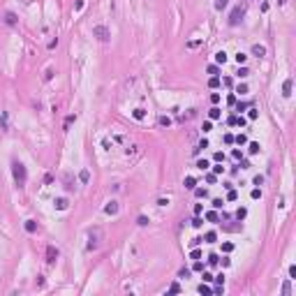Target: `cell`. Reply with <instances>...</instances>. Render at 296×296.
<instances>
[{
    "label": "cell",
    "instance_id": "cell-1",
    "mask_svg": "<svg viewBox=\"0 0 296 296\" xmlns=\"http://www.w3.org/2000/svg\"><path fill=\"white\" fill-rule=\"evenodd\" d=\"M102 241H104V232H102V227H93V229H88V250H97L100 245H102Z\"/></svg>",
    "mask_w": 296,
    "mask_h": 296
},
{
    "label": "cell",
    "instance_id": "cell-2",
    "mask_svg": "<svg viewBox=\"0 0 296 296\" xmlns=\"http://www.w3.org/2000/svg\"><path fill=\"white\" fill-rule=\"evenodd\" d=\"M12 176H14V181H16V185L19 187H23L26 185V181H28V171H26V167H23L21 162H12Z\"/></svg>",
    "mask_w": 296,
    "mask_h": 296
},
{
    "label": "cell",
    "instance_id": "cell-3",
    "mask_svg": "<svg viewBox=\"0 0 296 296\" xmlns=\"http://www.w3.org/2000/svg\"><path fill=\"white\" fill-rule=\"evenodd\" d=\"M245 16V5H238V7L232 9V14H229V26H238L241 21H243Z\"/></svg>",
    "mask_w": 296,
    "mask_h": 296
},
{
    "label": "cell",
    "instance_id": "cell-4",
    "mask_svg": "<svg viewBox=\"0 0 296 296\" xmlns=\"http://www.w3.org/2000/svg\"><path fill=\"white\" fill-rule=\"evenodd\" d=\"M93 37H97L100 42H109L111 33H109V28H106V26H95V28H93Z\"/></svg>",
    "mask_w": 296,
    "mask_h": 296
},
{
    "label": "cell",
    "instance_id": "cell-5",
    "mask_svg": "<svg viewBox=\"0 0 296 296\" xmlns=\"http://www.w3.org/2000/svg\"><path fill=\"white\" fill-rule=\"evenodd\" d=\"M118 211H120V204H118L116 199H111L109 204L104 206V213H106V215H118Z\"/></svg>",
    "mask_w": 296,
    "mask_h": 296
},
{
    "label": "cell",
    "instance_id": "cell-6",
    "mask_svg": "<svg viewBox=\"0 0 296 296\" xmlns=\"http://www.w3.org/2000/svg\"><path fill=\"white\" fill-rule=\"evenodd\" d=\"M56 259H58V248L49 245V248H46V262H49V264H53Z\"/></svg>",
    "mask_w": 296,
    "mask_h": 296
},
{
    "label": "cell",
    "instance_id": "cell-7",
    "mask_svg": "<svg viewBox=\"0 0 296 296\" xmlns=\"http://www.w3.org/2000/svg\"><path fill=\"white\" fill-rule=\"evenodd\" d=\"M252 56L264 58V56H266V46H264V44H254V46H252Z\"/></svg>",
    "mask_w": 296,
    "mask_h": 296
},
{
    "label": "cell",
    "instance_id": "cell-8",
    "mask_svg": "<svg viewBox=\"0 0 296 296\" xmlns=\"http://www.w3.org/2000/svg\"><path fill=\"white\" fill-rule=\"evenodd\" d=\"M53 206H56L58 211H67V206H69V201L65 199V197H60V199H56L53 201Z\"/></svg>",
    "mask_w": 296,
    "mask_h": 296
},
{
    "label": "cell",
    "instance_id": "cell-9",
    "mask_svg": "<svg viewBox=\"0 0 296 296\" xmlns=\"http://www.w3.org/2000/svg\"><path fill=\"white\" fill-rule=\"evenodd\" d=\"M0 127H3V130H9V114H7V111H3V114H0Z\"/></svg>",
    "mask_w": 296,
    "mask_h": 296
},
{
    "label": "cell",
    "instance_id": "cell-10",
    "mask_svg": "<svg viewBox=\"0 0 296 296\" xmlns=\"http://www.w3.org/2000/svg\"><path fill=\"white\" fill-rule=\"evenodd\" d=\"M5 23H7V26H16V23H19L14 12H7V14H5Z\"/></svg>",
    "mask_w": 296,
    "mask_h": 296
},
{
    "label": "cell",
    "instance_id": "cell-11",
    "mask_svg": "<svg viewBox=\"0 0 296 296\" xmlns=\"http://www.w3.org/2000/svg\"><path fill=\"white\" fill-rule=\"evenodd\" d=\"M183 185H185L187 190H194V187H197V178H192V176H185V181H183Z\"/></svg>",
    "mask_w": 296,
    "mask_h": 296
},
{
    "label": "cell",
    "instance_id": "cell-12",
    "mask_svg": "<svg viewBox=\"0 0 296 296\" xmlns=\"http://www.w3.org/2000/svg\"><path fill=\"white\" fill-rule=\"evenodd\" d=\"M282 95H285V97L292 95V79H287L285 84H282Z\"/></svg>",
    "mask_w": 296,
    "mask_h": 296
},
{
    "label": "cell",
    "instance_id": "cell-13",
    "mask_svg": "<svg viewBox=\"0 0 296 296\" xmlns=\"http://www.w3.org/2000/svg\"><path fill=\"white\" fill-rule=\"evenodd\" d=\"M26 232L28 234H35V232H37V222H35V220H26Z\"/></svg>",
    "mask_w": 296,
    "mask_h": 296
},
{
    "label": "cell",
    "instance_id": "cell-14",
    "mask_svg": "<svg viewBox=\"0 0 296 296\" xmlns=\"http://www.w3.org/2000/svg\"><path fill=\"white\" fill-rule=\"evenodd\" d=\"M201 241H206V243H215V241H217V234H215V232H206V236H204Z\"/></svg>",
    "mask_w": 296,
    "mask_h": 296
},
{
    "label": "cell",
    "instance_id": "cell-15",
    "mask_svg": "<svg viewBox=\"0 0 296 296\" xmlns=\"http://www.w3.org/2000/svg\"><path fill=\"white\" fill-rule=\"evenodd\" d=\"M79 181H81V183H88V181H90V171H88V169H81V171H79Z\"/></svg>",
    "mask_w": 296,
    "mask_h": 296
},
{
    "label": "cell",
    "instance_id": "cell-16",
    "mask_svg": "<svg viewBox=\"0 0 296 296\" xmlns=\"http://www.w3.org/2000/svg\"><path fill=\"white\" fill-rule=\"evenodd\" d=\"M132 116H134V120H144V118H146V111H144V109H134Z\"/></svg>",
    "mask_w": 296,
    "mask_h": 296
},
{
    "label": "cell",
    "instance_id": "cell-17",
    "mask_svg": "<svg viewBox=\"0 0 296 296\" xmlns=\"http://www.w3.org/2000/svg\"><path fill=\"white\" fill-rule=\"evenodd\" d=\"M215 63L224 65V63H227V53H224V51H217V53H215Z\"/></svg>",
    "mask_w": 296,
    "mask_h": 296
},
{
    "label": "cell",
    "instance_id": "cell-18",
    "mask_svg": "<svg viewBox=\"0 0 296 296\" xmlns=\"http://www.w3.org/2000/svg\"><path fill=\"white\" fill-rule=\"evenodd\" d=\"M208 118H211V120H217V118H220V109H217V106H213V109L208 111Z\"/></svg>",
    "mask_w": 296,
    "mask_h": 296
},
{
    "label": "cell",
    "instance_id": "cell-19",
    "mask_svg": "<svg viewBox=\"0 0 296 296\" xmlns=\"http://www.w3.org/2000/svg\"><path fill=\"white\" fill-rule=\"evenodd\" d=\"M157 123H160L162 127H169V125H171V118H169V116H160V118H157Z\"/></svg>",
    "mask_w": 296,
    "mask_h": 296
},
{
    "label": "cell",
    "instance_id": "cell-20",
    "mask_svg": "<svg viewBox=\"0 0 296 296\" xmlns=\"http://www.w3.org/2000/svg\"><path fill=\"white\" fill-rule=\"evenodd\" d=\"M234 93H236V95H248V86H245V84H238Z\"/></svg>",
    "mask_w": 296,
    "mask_h": 296
},
{
    "label": "cell",
    "instance_id": "cell-21",
    "mask_svg": "<svg viewBox=\"0 0 296 296\" xmlns=\"http://www.w3.org/2000/svg\"><path fill=\"white\" fill-rule=\"evenodd\" d=\"M206 220H208V222H217L220 217H217V213H215V211H208V213H206Z\"/></svg>",
    "mask_w": 296,
    "mask_h": 296
},
{
    "label": "cell",
    "instance_id": "cell-22",
    "mask_svg": "<svg viewBox=\"0 0 296 296\" xmlns=\"http://www.w3.org/2000/svg\"><path fill=\"white\" fill-rule=\"evenodd\" d=\"M234 144L243 146V144H248V137H245V134H238V137H234Z\"/></svg>",
    "mask_w": 296,
    "mask_h": 296
},
{
    "label": "cell",
    "instance_id": "cell-23",
    "mask_svg": "<svg viewBox=\"0 0 296 296\" xmlns=\"http://www.w3.org/2000/svg\"><path fill=\"white\" fill-rule=\"evenodd\" d=\"M208 86H211V88H217V86H220V76H211V79H208Z\"/></svg>",
    "mask_w": 296,
    "mask_h": 296
},
{
    "label": "cell",
    "instance_id": "cell-24",
    "mask_svg": "<svg viewBox=\"0 0 296 296\" xmlns=\"http://www.w3.org/2000/svg\"><path fill=\"white\" fill-rule=\"evenodd\" d=\"M245 215H248V208H243V206H241V208L236 211V217H238V220H245Z\"/></svg>",
    "mask_w": 296,
    "mask_h": 296
},
{
    "label": "cell",
    "instance_id": "cell-25",
    "mask_svg": "<svg viewBox=\"0 0 296 296\" xmlns=\"http://www.w3.org/2000/svg\"><path fill=\"white\" fill-rule=\"evenodd\" d=\"M227 5H229V0H215V9H224V7H227Z\"/></svg>",
    "mask_w": 296,
    "mask_h": 296
},
{
    "label": "cell",
    "instance_id": "cell-26",
    "mask_svg": "<svg viewBox=\"0 0 296 296\" xmlns=\"http://www.w3.org/2000/svg\"><path fill=\"white\" fill-rule=\"evenodd\" d=\"M257 116H259V111L254 109V106H250V109H248V118H250V120H254Z\"/></svg>",
    "mask_w": 296,
    "mask_h": 296
},
{
    "label": "cell",
    "instance_id": "cell-27",
    "mask_svg": "<svg viewBox=\"0 0 296 296\" xmlns=\"http://www.w3.org/2000/svg\"><path fill=\"white\" fill-rule=\"evenodd\" d=\"M199 294H204V296H208V294H213V289H211L208 285H201V287H199Z\"/></svg>",
    "mask_w": 296,
    "mask_h": 296
},
{
    "label": "cell",
    "instance_id": "cell-28",
    "mask_svg": "<svg viewBox=\"0 0 296 296\" xmlns=\"http://www.w3.org/2000/svg\"><path fill=\"white\" fill-rule=\"evenodd\" d=\"M245 60H248V56H245V53H241V51L236 53V63H238V65H243Z\"/></svg>",
    "mask_w": 296,
    "mask_h": 296
},
{
    "label": "cell",
    "instance_id": "cell-29",
    "mask_svg": "<svg viewBox=\"0 0 296 296\" xmlns=\"http://www.w3.org/2000/svg\"><path fill=\"white\" fill-rule=\"evenodd\" d=\"M169 292H171V294H178V292H181V285H178V282H171V285H169Z\"/></svg>",
    "mask_w": 296,
    "mask_h": 296
},
{
    "label": "cell",
    "instance_id": "cell-30",
    "mask_svg": "<svg viewBox=\"0 0 296 296\" xmlns=\"http://www.w3.org/2000/svg\"><path fill=\"white\" fill-rule=\"evenodd\" d=\"M194 194H197L199 199H204V197H206V194H208V192H206L204 187H194Z\"/></svg>",
    "mask_w": 296,
    "mask_h": 296
},
{
    "label": "cell",
    "instance_id": "cell-31",
    "mask_svg": "<svg viewBox=\"0 0 296 296\" xmlns=\"http://www.w3.org/2000/svg\"><path fill=\"white\" fill-rule=\"evenodd\" d=\"M213 174H215V176H217V174H224V167H222V162H217L215 167H213Z\"/></svg>",
    "mask_w": 296,
    "mask_h": 296
},
{
    "label": "cell",
    "instance_id": "cell-32",
    "mask_svg": "<svg viewBox=\"0 0 296 296\" xmlns=\"http://www.w3.org/2000/svg\"><path fill=\"white\" fill-rule=\"evenodd\" d=\"M227 199H229V201H236V199H238V192L229 187V194H227Z\"/></svg>",
    "mask_w": 296,
    "mask_h": 296
},
{
    "label": "cell",
    "instance_id": "cell-33",
    "mask_svg": "<svg viewBox=\"0 0 296 296\" xmlns=\"http://www.w3.org/2000/svg\"><path fill=\"white\" fill-rule=\"evenodd\" d=\"M74 120H76V116H67V118H65V125H63V127H65V130H67V127H69V125H72V123H74Z\"/></svg>",
    "mask_w": 296,
    "mask_h": 296
},
{
    "label": "cell",
    "instance_id": "cell-34",
    "mask_svg": "<svg viewBox=\"0 0 296 296\" xmlns=\"http://www.w3.org/2000/svg\"><path fill=\"white\" fill-rule=\"evenodd\" d=\"M197 169L206 171V169H208V162H206V160H199V162H197Z\"/></svg>",
    "mask_w": 296,
    "mask_h": 296
},
{
    "label": "cell",
    "instance_id": "cell-35",
    "mask_svg": "<svg viewBox=\"0 0 296 296\" xmlns=\"http://www.w3.org/2000/svg\"><path fill=\"white\" fill-rule=\"evenodd\" d=\"M248 74H250V72H248V67H241L238 72H236V76H241V79H245Z\"/></svg>",
    "mask_w": 296,
    "mask_h": 296
},
{
    "label": "cell",
    "instance_id": "cell-36",
    "mask_svg": "<svg viewBox=\"0 0 296 296\" xmlns=\"http://www.w3.org/2000/svg\"><path fill=\"white\" fill-rule=\"evenodd\" d=\"M222 206H224V201H222V199H213V208H215V211H217V208H222Z\"/></svg>",
    "mask_w": 296,
    "mask_h": 296
},
{
    "label": "cell",
    "instance_id": "cell-37",
    "mask_svg": "<svg viewBox=\"0 0 296 296\" xmlns=\"http://www.w3.org/2000/svg\"><path fill=\"white\" fill-rule=\"evenodd\" d=\"M217 262H220V257H217V254H211V257H208V264H211V266H215Z\"/></svg>",
    "mask_w": 296,
    "mask_h": 296
},
{
    "label": "cell",
    "instance_id": "cell-38",
    "mask_svg": "<svg viewBox=\"0 0 296 296\" xmlns=\"http://www.w3.org/2000/svg\"><path fill=\"white\" fill-rule=\"evenodd\" d=\"M201 130H204V134H206V132H211V130H213V123H211V120H206V123H204V127H201Z\"/></svg>",
    "mask_w": 296,
    "mask_h": 296
},
{
    "label": "cell",
    "instance_id": "cell-39",
    "mask_svg": "<svg viewBox=\"0 0 296 296\" xmlns=\"http://www.w3.org/2000/svg\"><path fill=\"white\" fill-rule=\"evenodd\" d=\"M248 151H250L252 155H254V153H259V144H254V141H252V144H250V148H248Z\"/></svg>",
    "mask_w": 296,
    "mask_h": 296
},
{
    "label": "cell",
    "instance_id": "cell-40",
    "mask_svg": "<svg viewBox=\"0 0 296 296\" xmlns=\"http://www.w3.org/2000/svg\"><path fill=\"white\" fill-rule=\"evenodd\" d=\"M137 222H139V227H146V224H148V217H146V215H139Z\"/></svg>",
    "mask_w": 296,
    "mask_h": 296
},
{
    "label": "cell",
    "instance_id": "cell-41",
    "mask_svg": "<svg viewBox=\"0 0 296 296\" xmlns=\"http://www.w3.org/2000/svg\"><path fill=\"white\" fill-rule=\"evenodd\" d=\"M252 199H262V190H259V187H254V190H252Z\"/></svg>",
    "mask_w": 296,
    "mask_h": 296
},
{
    "label": "cell",
    "instance_id": "cell-42",
    "mask_svg": "<svg viewBox=\"0 0 296 296\" xmlns=\"http://www.w3.org/2000/svg\"><path fill=\"white\" fill-rule=\"evenodd\" d=\"M192 268H194V271H204V264H201L199 259H194V266H192Z\"/></svg>",
    "mask_w": 296,
    "mask_h": 296
},
{
    "label": "cell",
    "instance_id": "cell-43",
    "mask_svg": "<svg viewBox=\"0 0 296 296\" xmlns=\"http://www.w3.org/2000/svg\"><path fill=\"white\" fill-rule=\"evenodd\" d=\"M206 72L213 74V76H217V67H215V65H208V69H206Z\"/></svg>",
    "mask_w": 296,
    "mask_h": 296
},
{
    "label": "cell",
    "instance_id": "cell-44",
    "mask_svg": "<svg viewBox=\"0 0 296 296\" xmlns=\"http://www.w3.org/2000/svg\"><path fill=\"white\" fill-rule=\"evenodd\" d=\"M289 292H292V287H289V282H285V285H282V294L289 296Z\"/></svg>",
    "mask_w": 296,
    "mask_h": 296
},
{
    "label": "cell",
    "instance_id": "cell-45",
    "mask_svg": "<svg viewBox=\"0 0 296 296\" xmlns=\"http://www.w3.org/2000/svg\"><path fill=\"white\" fill-rule=\"evenodd\" d=\"M211 102H213V104L220 102V93H213V95H211Z\"/></svg>",
    "mask_w": 296,
    "mask_h": 296
},
{
    "label": "cell",
    "instance_id": "cell-46",
    "mask_svg": "<svg viewBox=\"0 0 296 296\" xmlns=\"http://www.w3.org/2000/svg\"><path fill=\"white\" fill-rule=\"evenodd\" d=\"M190 259H201V252L199 250H192L190 252Z\"/></svg>",
    "mask_w": 296,
    "mask_h": 296
},
{
    "label": "cell",
    "instance_id": "cell-47",
    "mask_svg": "<svg viewBox=\"0 0 296 296\" xmlns=\"http://www.w3.org/2000/svg\"><path fill=\"white\" fill-rule=\"evenodd\" d=\"M296 278V266H289V280H294Z\"/></svg>",
    "mask_w": 296,
    "mask_h": 296
},
{
    "label": "cell",
    "instance_id": "cell-48",
    "mask_svg": "<svg viewBox=\"0 0 296 296\" xmlns=\"http://www.w3.org/2000/svg\"><path fill=\"white\" fill-rule=\"evenodd\" d=\"M201 42H199V39H194V42H187V49H197V46H199Z\"/></svg>",
    "mask_w": 296,
    "mask_h": 296
},
{
    "label": "cell",
    "instance_id": "cell-49",
    "mask_svg": "<svg viewBox=\"0 0 296 296\" xmlns=\"http://www.w3.org/2000/svg\"><path fill=\"white\" fill-rule=\"evenodd\" d=\"M213 280H215L217 285H224V275H222V273H220V275H215V278H213Z\"/></svg>",
    "mask_w": 296,
    "mask_h": 296
},
{
    "label": "cell",
    "instance_id": "cell-50",
    "mask_svg": "<svg viewBox=\"0 0 296 296\" xmlns=\"http://www.w3.org/2000/svg\"><path fill=\"white\" fill-rule=\"evenodd\" d=\"M201 224H204V220H201V217H194V220H192V227H201Z\"/></svg>",
    "mask_w": 296,
    "mask_h": 296
},
{
    "label": "cell",
    "instance_id": "cell-51",
    "mask_svg": "<svg viewBox=\"0 0 296 296\" xmlns=\"http://www.w3.org/2000/svg\"><path fill=\"white\" fill-rule=\"evenodd\" d=\"M245 109H248L245 102H238V104H236V111H245Z\"/></svg>",
    "mask_w": 296,
    "mask_h": 296
},
{
    "label": "cell",
    "instance_id": "cell-52",
    "mask_svg": "<svg viewBox=\"0 0 296 296\" xmlns=\"http://www.w3.org/2000/svg\"><path fill=\"white\" fill-rule=\"evenodd\" d=\"M224 144H234V134H224Z\"/></svg>",
    "mask_w": 296,
    "mask_h": 296
},
{
    "label": "cell",
    "instance_id": "cell-53",
    "mask_svg": "<svg viewBox=\"0 0 296 296\" xmlns=\"http://www.w3.org/2000/svg\"><path fill=\"white\" fill-rule=\"evenodd\" d=\"M222 250H224V252H232V250H234V245H232V243H224V245H222Z\"/></svg>",
    "mask_w": 296,
    "mask_h": 296
},
{
    "label": "cell",
    "instance_id": "cell-54",
    "mask_svg": "<svg viewBox=\"0 0 296 296\" xmlns=\"http://www.w3.org/2000/svg\"><path fill=\"white\" fill-rule=\"evenodd\" d=\"M213 160H215V162H222L224 155H222V153H215V155H213Z\"/></svg>",
    "mask_w": 296,
    "mask_h": 296
},
{
    "label": "cell",
    "instance_id": "cell-55",
    "mask_svg": "<svg viewBox=\"0 0 296 296\" xmlns=\"http://www.w3.org/2000/svg\"><path fill=\"white\" fill-rule=\"evenodd\" d=\"M264 183V176H254V185H262Z\"/></svg>",
    "mask_w": 296,
    "mask_h": 296
},
{
    "label": "cell",
    "instance_id": "cell-56",
    "mask_svg": "<svg viewBox=\"0 0 296 296\" xmlns=\"http://www.w3.org/2000/svg\"><path fill=\"white\" fill-rule=\"evenodd\" d=\"M206 181H208V183H215L217 178H215V174H208V176H206Z\"/></svg>",
    "mask_w": 296,
    "mask_h": 296
},
{
    "label": "cell",
    "instance_id": "cell-57",
    "mask_svg": "<svg viewBox=\"0 0 296 296\" xmlns=\"http://www.w3.org/2000/svg\"><path fill=\"white\" fill-rule=\"evenodd\" d=\"M287 3V0H278V5H285Z\"/></svg>",
    "mask_w": 296,
    "mask_h": 296
}]
</instances>
